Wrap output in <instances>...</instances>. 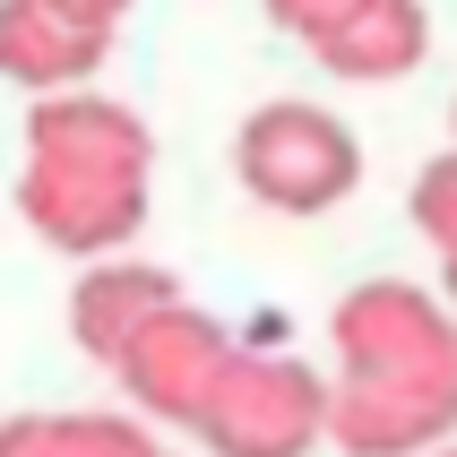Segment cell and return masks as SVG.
I'll return each mask as SVG.
<instances>
[{"instance_id":"1","label":"cell","mask_w":457,"mask_h":457,"mask_svg":"<svg viewBox=\"0 0 457 457\" xmlns=\"http://www.w3.org/2000/svg\"><path fill=\"white\" fill-rule=\"evenodd\" d=\"M328 440L345 457H432L457 440V320L406 277H362L328 311Z\"/></svg>"},{"instance_id":"2","label":"cell","mask_w":457,"mask_h":457,"mask_svg":"<svg viewBox=\"0 0 457 457\" xmlns=\"http://www.w3.org/2000/svg\"><path fill=\"white\" fill-rule=\"evenodd\" d=\"M155 138L129 104L78 87V96H35L26 112V164H18V216L35 242L70 259H121L129 233L147 225Z\"/></svg>"},{"instance_id":"3","label":"cell","mask_w":457,"mask_h":457,"mask_svg":"<svg viewBox=\"0 0 457 457\" xmlns=\"http://www.w3.org/2000/svg\"><path fill=\"white\" fill-rule=\"evenodd\" d=\"M233 173L277 216H328V207L354 199V181H362V138L337 121L328 104L277 96L233 129Z\"/></svg>"},{"instance_id":"4","label":"cell","mask_w":457,"mask_h":457,"mask_svg":"<svg viewBox=\"0 0 457 457\" xmlns=\"http://www.w3.org/2000/svg\"><path fill=\"white\" fill-rule=\"evenodd\" d=\"M190 432L216 457H311L328 440V380L303 354H251V345H233L216 388L190 414Z\"/></svg>"},{"instance_id":"5","label":"cell","mask_w":457,"mask_h":457,"mask_svg":"<svg viewBox=\"0 0 457 457\" xmlns=\"http://www.w3.org/2000/svg\"><path fill=\"white\" fill-rule=\"evenodd\" d=\"M225 354H233L225 320H207L199 303H173L112 354V380H121V397L147 414V423H181V432H190V414H199V397L216 388Z\"/></svg>"},{"instance_id":"6","label":"cell","mask_w":457,"mask_h":457,"mask_svg":"<svg viewBox=\"0 0 457 457\" xmlns=\"http://www.w3.org/2000/svg\"><path fill=\"white\" fill-rule=\"evenodd\" d=\"M104 52H112V35L61 18L52 0H0V78L26 96H78L104 70Z\"/></svg>"},{"instance_id":"7","label":"cell","mask_w":457,"mask_h":457,"mask_svg":"<svg viewBox=\"0 0 457 457\" xmlns=\"http://www.w3.org/2000/svg\"><path fill=\"white\" fill-rule=\"evenodd\" d=\"M173 303H181V277H173V268H147V259H96V268L70 285V337L96 362H112L155 311H173Z\"/></svg>"},{"instance_id":"8","label":"cell","mask_w":457,"mask_h":457,"mask_svg":"<svg viewBox=\"0 0 457 457\" xmlns=\"http://www.w3.org/2000/svg\"><path fill=\"white\" fill-rule=\"evenodd\" d=\"M320 70L328 78H354V87H388V78H414L423 52H432V9L423 0H362L354 18L320 35Z\"/></svg>"},{"instance_id":"9","label":"cell","mask_w":457,"mask_h":457,"mask_svg":"<svg viewBox=\"0 0 457 457\" xmlns=\"http://www.w3.org/2000/svg\"><path fill=\"white\" fill-rule=\"evenodd\" d=\"M0 457H155V432L129 414H9Z\"/></svg>"},{"instance_id":"10","label":"cell","mask_w":457,"mask_h":457,"mask_svg":"<svg viewBox=\"0 0 457 457\" xmlns=\"http://www.w3.org/2000/svg\"><path fill=\"white\" fill-rule=\"evenodd\" d=\"M406 207H414V233H423L440 259H457V147H449V155H432V164L414 173Z\"/></svg>"},{"instance_id":"11","label":"cell","mask_w":457,"mask_h":457,"mask_svg":"<svg viewBox=\"0 0 457 457\" xmlns=\"http://www.w3.org/2000/svg\"><path fill=\"white\" fill-rule=\"evenodd\" d=\"M259 9H268V26H285V35L320 44V35H337V26L354 18L362 0H259Z\"/></svg>"},{"instance_id":"12","label":"cell","mask_w":457,"mask_h":457,"mask_svg":"<svg viewBox=\"0 0 457 457\" xmlns=\"http://www.w3.org/2000/svg\"><path fill=\"white\" fill-rule=\"evenodd\" d=\"M61 18H78V26H96V35H112V26L129 18V0H52Z\"/></svg>"},{"instance_id":"13","label":"cell","mask_w":457,"mask_h":457,"mask_svg":"<svg viewBox=\"0 0 457 457\" xmlns=\"http://www.w3.org/2000/svg\"><path fill=\"white\" fill-rule=\"evenodd\" d=\"M440 303H449V320H457V259H440Z\"/></svg>"},{"instance_id":"14","label":"cell","mask_w":457,"mask_h":457,"mask_svg":"<svg viewBox=\"0 0 457 457\" xmlns=\"http://www.w3.org/2000/svg\"><path fill=\"white\" fill-rule=\"evenodd\" d=\"M432 457H457V440H449V449H432Z\"/></svg>"},{"instance_id":"15","label":"cell","mask_w":457,"mask_h":457,"mask_svg":"<svg viewBox=\"0 0 457 457\" xmlns=\"http://www.w3.org/2000/svg\"><path fill=\"white\" fill-rule=\"evenodd\" d=\"M155 457H173V449H155Z\"/></svg>"},{"instance_id":"16","label":"cell","mask_w":457,"mask_h":457,"mask_svg":"<svg viewBox=\"0 0 457 457\" xmlns=\"http://www.w3.org/2000/svg\"><path fill=\"white\" fill-rule=\"evenodd\" d=\"M449 129H457V112H449Z\"/></svg>"}]
</instances>
